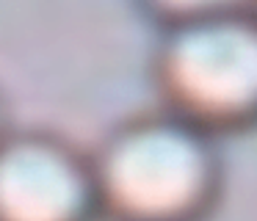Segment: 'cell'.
Masks as SVG:
<instances>
[{
  "mask_svg": "<svg viewBox=\"0 0 257 221\" xmlns=\"http://www.w3.org/2000/svg\"><path fill=\"white\" fill-rule=\"evenodd\" d=\"M218 136L169 108L119 122L91 152L102 221H207L221 202Z\"/></svg>",
  "mask_w": 257,
  "mask_h": 221,
  "instance_id": "cell-1",
  "label": "cell"
},
{
  "mask_svg": "<svg viewBox=\"0 0 257 221\" xmlns=\"http://www.w3.org/2000/svg\"><path fill=\"white\" fill-rule=\"evenodd\" d=\"M163 108L213 136L257 125V11H224L163 25L152 55Z\"/></svg>",
  "mask_w": 257,
  "mask_h": 221,
  "instance_id": "cell-2",
  "label": "cell"
},
{
  "mask_svg": "<svg viewBox=\"0 0 257 221\" xmlns=\"http://www.w3.org/2000/svg\"><path fill=\"white\" fill-rule=\"evenodd\" d=\"M0 221H102L91 155L61 133L12 127L0 138Z\"/></svg>",
  "mask_w": 257,
  "mask_h": 221,
  "instance_id": "cell-3",
  "label": "cell"
},
{
  "mask_svg": "<svg viewBox=\"0 0 257 221\" xmlns=\"http://www.w3.org/2000/svg\"><path fill=\"white\" fill-rule=\"evenodd\" d=\"M144 11H150L161 25L194 20L207 14H224V11H246L254 9L257 0H139Z\"/></svg>",
  "mask_w": 257,
  "mask_h": 221,
  "instance_id": "cell-4",
  "label": "cell"
},
{
  "mask_svg": "<svg viewBox=\"0 0 257 221\" xmlns=\"http://www.w3.org/2000/svg\"><path fill=\"white\" fill-rule=\"evenodd\" d=\"M9 130H12V116H9V102H6V97H3V91H0V138L6 136Z\"/></svg>",
  "mask_w": 257,
  "mask_h": 221,
  "instance_id": "cell-5",
  "label": "cell"
},
{
  "mask_svg": "<svg viewBox=\"0 0 257 221\" xmlns=\"http://www.w3.org/2000/svg\"><path fill=\"white\" fill-rule=\"evenodd\" d=\"M254 11H257V6H254Z\"/></svg>",
  "mask_w": 257,
  "mask_h": 221,
  "instance_id": "cell-6",
  "label": "cell"
}]
</instances>
